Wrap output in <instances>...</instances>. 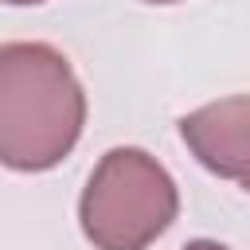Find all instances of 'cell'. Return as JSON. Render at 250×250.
<instances>
[{
	"label": "cell",
	"instance_id": "cell-1",
	"mask_svg": "<svg viewBox=\"0 0 250 250\" xmlns=\"http://www.w3.org/2000/svg\"><path fill=\"white\" fill-rule=\"evenodd\" d=\"M86 94L66 55L47 43L0 47V164L47 172L78 145Z\"/></svg>",
	"mask_w": 250,
	"mask_h": 250
},
{
	"label": "cell",
	"instance_id": "cell-2",
	"mask_svg": "<svg viewBox=\"0 0 250 250\" xmlns=\"http://www.w3.org/2000/svg\"><path fill=\"white\" fill-rule=\"evenodd\" d=\"M180 191L168 168L145 148H109L90 172L78 223L94 250H148L176 219Z\"/></svg>",
	"mask_w": 250,
	"mask_h": 250
},
{
	"label": "cell",
	"instance_id": "cell-3",
	"mask_svg": "<svg viewBox=\"0 0 250 250\" xmlns=\"http://www.w3.org/2000/svg\"><path fill=\"white\" fill-rule=\"evenodd\" d=\"M180 137L207 172L250 191V94L191 109L188 117H180Z\"/></svg>",
	"mask_w": 250,
	"mask_h": 250
},
{
	"label": "cell",
	"instance_id": "cell-4",
	"mask_svg": "<svg viewBox=\"0 0 250 250\" xmlns=\"http://www.w3.org/2000/svg\"><path fill=\"white\" fill-rule=\"evenodd\" d=\"M184 250H227L223 242H211V238H199V242H188Z\"/></svg>",
	"mask_w": 250,
	"mask_h": 250
},
{
	"label": "cell",
	"instance_id": "cell-5",
	"mask_svg": "<svg viewBox=\"0 0 250 250\" xmlns=\"http://www.w3.org/2000/svg\"><path fill=\"white\" fill-rule=\"evenodd\" d=\"M0 4H43V0H0Z\"/></svg>",
	"mask_w": 250,
	"mask_h": 250
},
{
	"label": "cell",
	"instance_id": "cell-6",
	"mask_svg": "<svg viewBox=\"0 0 250 250\" xmlns=\"http://www.w3.org/2000/svg\"><path fill=\"white\" fill-rule=\"evenodd\" d=\"M148 4H180V0H148Z\"/></svg>",
	"mask_w": 250,
	"mask_h": 250
}]
</instances>
